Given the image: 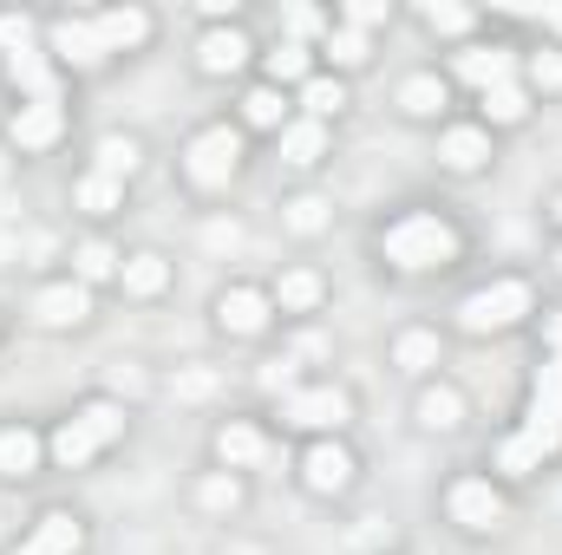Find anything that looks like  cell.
Returning a JSON list of instances; mask_svg holds the SVG:
<instances>
[{
  "label": "cell",
  "mask_w": 562,
  "mask_h": 555,
  "mask_svg": "<svg viewBox=\"0 0 562 555\" xmlns=\"http://www.w3.org/2000/svg\"><path fill=\"white\" fill-rule=\"evenodd\" d=\"M451 256H458V229H451L445 216L413 209V216H400V223L386 229V262L406 269V275H419V269H445Z\"/></svg>",
  "instance_id": "obj_1"
},
{
  "label": "cell",
  "mask_w": 562,
  "mask_h": 555,
  "mask_svg": "<svg viewBox=\"0 0 562 555\" xmlns=\"http://www.w3.org/2000/svg\"><path fill=\"white\" fill-rule=\"evenodd\" d=\"M119 431H125V412H119L112 399H92L79 418H66V424L53 431V457H59L66 471H79V464H92Z\"/></svg>",
  "instance_id": "obj_2"
},
{
  "label": "cell",
  "mask_w": 562,
  "mask_h": 555,
  "mask_svg": "<svg viewBox=\"0 0 562 555\" xmlns=\"http://www.w3.org/2000/svg\"><path fill=\"white\" fill-rule=\"evenodd\" d=\"M236 163H243V138H236L229 125L196 132L190 150H183V170H190V183H196V190H223V183L236 177Z\"/></svg>",
  "instance_id": "obj_3"
},
{
  "label": "cell",
  "mask_w": 562,
  "mask_h": 555,
  "mask_svg": "<svg viewBox=\"0 0 562 555\" xmlns=\"http://www.w3.org/2000/svg\"><path fill=\"white\" fill-rule=\"evenodd\" d=\"M524 314H530V287H524V281H491V287L464 294V307H458L464 333H497V327H510V320H524Z\"/></svg>",
  "instance_id": "obj_4"
},
{
  "label": "cell",
  "mask_w": 562,
  "mask_h": 555,
  "mask_svg": "<svg viewBox=\"0 0 562 555\" xmlns=\"http://www.w3.org/2000/svg\"><path fill=\"white\" fill-rule=\"evenodd\" d=\"M347 393L340 386H294L281 399V424H301V431H340L347 424Z\"/></svg>",
  "instance_id": "obj_5"
},
{
  "label": "cell",
  "mask_w": 562,
  "mask_h": 555,
  "mask_svg": "<svg viewBox=\"0 0 562 555\" xmlns=\"http://www.w3.org/2000/svg\"><path fill=\"white\" fill-rule=\"evenodd\" d=\"M445 510H451V523H464V530H497V523H504V497H497L484 477H458L451 497H445Z\"/></svg>",
  "instance_id": "obj_6"
},
{
  "label": "cell",
  "mask_w": 562,
  "mask_h": 555,
  "mask_svg": "<svg viewBox=\"0 0 562 555\" xmlns=\"http://www.w3.org/2000/svg\"><path fill=\"white\" fill-rule=\"evenodd\" d=\"M33 314H40L46 327H79V320L92 314V294H86V281H53V287H40Z\"/></svg>",
  "instance_id": "obj_7"
},
{
  "label": "cell",
  "mask_w": 562,
  "mask_h": 555,
  "mask_svg": "<svg viewBox=\"0 0 562 555\" xmlns=\"http://www.w3.org/2000/svg\"><path fill=\"white\" fill-rule=\"evenodd\" d=\"M216 320H223V333H262L269 327V294L262 287H229L223 301H216Z\"/></svg>",
  "instance_id": "obj_8"
},
{
  "label": "cell",
  "mask_w": 562,
  "mask_h": 555,
  "mask_svg": "<svg viewBox=\"0 0 562 555\" xmlns=\"http://www.w3.org/2000/svg\"><path fill=\"white\" fill-rule=\"evenodd\" d=\"M53 53H59L66 66H79V72H92V66L105 59V39H99L92 20H59V26H53Z\"/></svg>",
  "instance_id": "obj_9"
},
{
  "label": "cell",
  "mask_w": 562,
  "mask_h": 555,
  "mask_svg": "<svg viewBox=\"0 0 562 555\" xmlns=\"http://www.w3.org/2000/svg\"><path fill=\"white\" fill-rule=\"evenodd\" d=\"M59 132H66L59 99H40V105H20V112H13V144H20V150H46Z\"/></svg>",
  "instance_id": "obj_10"
},
{
  "label": "cell",
  "mask_w": 562,
  "mask_h": 555,
  "mask_svg": "<svg viewBox=\"0 0 562 555\" xmlns=\"http://www.w3.org/2000/svg\"><path fill=\"white\" fill-rule=\"evenodd\" d=\"M510 66H517V53H510V46H464V53H458V79H471L477 92L504 86V79H510Z\"/></svg>",
  "instance_id": "obj_11"
},
{
  "label": "cell",
  "mask_w": 562,
  "mask_h": 555,
  "mask_svg": "<svg viewBox=\"0 0 562 555\" xmlns=\"http://www.w3.org/2000/svg\"><path fill=\"white\" fill-rule=\"evenodd\" d=\"M301 477H307V490H314V497H334V490H347L353 457H347L340 444H314V451H307V464H301Z\"/></svg>",
  "instance_id": "obj_12"
},
{
  "label": "cell",
  "mask_w": 562,
  "mask_h": 555,
  "mask_svg": "<svg viewBox=\"0 0 562 555\" xmlns=\"http://www.w3.org/2000/svg\"><path fill=\"white\" fill-rule=\"evenodd\" d=\"M79 543H86V530H79L66 510H53V517H40V530H33L13 555H72Z\"/></svg>",
  "instance_id": "obj_13"
},
{
  "label": "cell",
  "mask_w": 562,
  "mask_h": 555,
  "mask_svg": "<svg viewBox=\"0 0 562 555\" xmlns=\"http://www.w3.org/2000/svg\"><path fill=\"white\" fill-rule=\"evenodd\" d=\"M92 26H99L105 53H125V46H144V39H150V13H144V7H112V13H99Z\"/></svg>",
  "instance_id": "obj_14"
},
{
  "label": "cell",
  "mask_w": 562,
  "mask_h": 555,
  "mask_svg": "<svg viewBox=\"0 0 562 555\" xmlns=\"http://www.w3.org/2000/svg\"><path fill=\"white\" fill-rule=\"evenodd\" d=\"M438 157H445L451 170H477V163H491V138H484L477 125H451V132L438 138Z\"/></svg>",
  "instance_id": "obj_15"
},
{
  "label": "cell",
  "mask_w": 562,
  "mask_h": 555,
  "mask_svg": "<svg viewBox=\"0 0 562 555\" xmlns=\"http://www.w3.org/2000/svg\"><path fill=\"white\" fill-rule=\"evenodd\" d=\"M196 59H203V72H236V66L249 59V39H243L236 26H216V33H203Z\"/></svg>",
  "instance_id": "obj_16"
},
{
  "label": "cell",
  "mask_w": 562,
  "mask_h": 555,
  "mask_svg": "<svg viewBox=\"0 0 562 555\" xmlns=\"http://www.w3.org/2000/svg\"><path fill=\"white\" fill-rule=\"evenodd\" d=\"M216 457H223L229 471L262 464V431H256V424H223V431H216Z\"/></svg>",
  "instance_id": "obj_17"
},
{
  "label": "cell",
  "mask_w": 562,
  "mask_h": 555,
  "mask_svg": "<svg viewBox=\"0 0 562 555\" xmlns=\"http://www.w3.org/2000/svg\"><path fill=\"white\" fill-rule=\"evenodd\" d=\"M419 424H431V431H458V424H464V399H458L451 386H425L419 393Z\"/></svg>",
  "instance_id": "obj_18"
},
{
  "label": "cell",
  "mask_w": 562,
  "mask_h": 555,
  "mask_svg": "<svg viewBox=\"0 0 562 555\" xmlns=\"http://www.w3.org/2000/svg\"><path fill=\"white\" fill-rule=\"evenodd\" d=\"M7 72H13V86H20V92H33V105H40V99H53V66H46V53H33V46H26V53H13V59H7Z\"/></svg>",
  "instance_id": "obj_19"
},
{
  "label": "cell",
  "mask_w": 562,
  "mask_h": 555,
  "mask_svg": "<svg viewBox=\"0 0 562 555\" xmlns=\"http://www.w3.org/2000/svg\"><path fill=\"white\" fill-rule=\"evenodd\" d=\"M33 464H40V438H33L26 424L0 431V477H26Z\"/></svg>",
  "instance_id": "obj_20"
},
{
  "label": "cell",
  "mask_w": 562,
  "mask_h": 555,
  "mask_svg": "<svg viewBox=\"0 0 562 555\" xmlns=\"http://www.w3.org/2000/svg\"><path fill=\"white\" fill-rule=\"evenodd\" d=\"M321 150H327L321 118H294V125H281V157H288V163H314Z\"/></svg>",
  "instance_id": "obj_21"
},
{
  "label": "cell",
  "mask_w": 562,
  "mask_h": 555,
  "mask_svg": "<svg viewBox=\"0 0 562 555\" xmlns=\"http://www.w3.org/2000/svg\"><path fill=\"white\" fill-rule=\"evenodd\" d=\"M400 105H406L413 118H438V112H445V79H431V72H413V79L400 86Z\"/></svg>",
  "instance_id": "obj_22"
},
{
  "label": "cell",
  "mask_w": 562,
  "mask_h": 555,
  "mask_svg": "<svg viewBox=\"0 0 562 555\" xmlns=\"http://www.w3.org/2000/svg\"><path fill=\"white\" fill-rule=\"evenodd\" d=\"M524 112H530V92H524V86H510V79H504V86H491V92H484V118H491V125H517Z\"/></svg>",
  "instance_id": "obj_23"
},
{
  "label": "cell",
  "mask_w": 562,
  "mask_h": 555,
  "mask_svg": "<svg viewBox=\"0 0 562 555\" xmlns=\"http://www.w3.org/2000/svg\"><path fill=\"white\" fill-rule=\"evenodd\" d=\"M119 275H125V294H164V281H170V262H164V256H132Z\"/></svg>",
  "instance_id": "obj_24"
},
{
  "label": "cell",
  "mask_w": 562,
  "mask_h": 555,
  "mask_svg": "<svg viewBox=\"0 0 562 555\" xmlns=\"http://www.w3.org/2000/svg\"><path fill=\"white\" fill-rule=\"evenodd\" d=\"M393 360H400L406 373H431V366H438V333H419V327H413V333H400Z\"/></svg>",
  "instance_id": "obj_25"
},
{
  "label": "cell",
  "mask_w": 562,
  "mask_h": 555,
  "mask_svg": "<svg viewBox=\"0 0 562 555\" xmlns=\"http://www.w3.org/2000/svg\"><path fill=\"white\" fill-rule=\"evenodd\" d=\"M138 157H144L138 138H99V170H105V177H119V183L138 170Z\"/></svg>",
  "instance_id": "obj_26"
},
{
  "label": "cell",
  "mask_w": 562,
  "mask_h": 555,
  "mask_svg": "<svg viewBox=\"0 0 562 555\" xmlns=\"http://www.w3.org/2000/svg\"><path fill=\"white\" fill-rule=\"evenodd\" d=\"M276 301H281V307H294V314H301V307H314V301H321V275H314V269H288L281 287H276Z\"/></svg>",
  "instance_id": "obj_27"
},
{
  "label": "cell",
  "mask_w": 562,
  "mask_h": 555,
  "mask_svg": "<svg viewBox=\"0 0 562 555\" xmlns=\"http://www.w3.org/2000/svg\"><path fill=\"white\" fill-rule=\"evenodd\" d=\"M72 269H79V281L92 287V281H112V275H119V256H112L105 242H79V256H72Z\"/></svg>",
  "instance_id": "obj_28"
},
{
  "label": "cell",
  "mask_w": 562,
  "mask_h": 555,
  "mask_svg": "<svg viewBox=\"0 0 562 555\" xmlns=\"http://www.w3.org/2000/svg\"><path fill=\"white\" fill-rule=\"evenodd\" d=\"M301 105H307V118H327V112H340V105H347V92H340V79H314V72H307Z\"/></svg>",
  "instance_id": "obj_29"
},
{
  "label": "cell",
  "mask_w": 562,
  "mask_h": 555,
  "mask_svg": "<svg viewBox=\"0 0 562 555\" xmlns=\"http://www.w3.org/2000/svg\"><path fill=\"white\" fill-rule=\"evenodd\" d=\"M119 203H125V183H119V177L92 170V177L79 183V209H119Z\"/></svg>",
  "instance_id": "obj_30"
},
{
  "label": "cell",
  "mask_w": 562,
  "mask_h": 555,
  "mask_svg": "<svg viewBox=\"0 0 562 555\" xmlns=\"http://www.w3.org/2000/svg\"><path fill=\"white\" fill-rule=\"evenodd\" d=\"M196 503H203V510H236V503H243V484H236L229 471H216V477L196 484Z\"/></svg>",
  "instance_id": "obj_31"
},
{
  "label": "cell",
  "mask_w": 562,
  "mask_h": 555,
  "mask_svg": "<svg viewBox=\"0 0 562 555\" xmlns=\"http://www.w3.org/2000/svg\"><path fill=\"white\" fill-rule=\"evenodd\" d=\"M288 229H294V236H321V229H327V203H321V196H294V203H288Z\"/></svg>",
  "instance_id": "obj_32"
},
{
  "label": "cell",
  "mask_w": 562,
  "mask_h": 555,
  "mask_svg": "<svg viewBox=\"0 0 562 555\" xmlns=\"http://www.w3.org/2000/svg\"><path fill=\"white\" fill-rule=\"evenodd\" d=\"M269 79H276V86H288V79L307 86V46H294V39L276 46V53H269Z\"/></svg>",
  "instance_id": "obj_33"
},
{
  "label": "cell",
  "mask_w": 562,
  "mask_h": 555,
  "mask_svg": "<svg viewBox=\"0 0 562 555\" xmlns=\"http://www.w3.org/2000/svg\"><path fill=\"white\" fill-rule=\"evenodd\" d=\"M243 112H249V125H262V132H281V92H276V86H256V92L243 99Z\"/></svg>",
  "instance_id": "obj_34"
},
{
  "label": "cell",
  "mask_w": 562,
  "mask_h": 555,
  "mask_svg": "<svg viewBox=\"0 0 562 555\" xmlns=\"http://www.w3.org/2000/svg\"><path fill=\"white\" fill-rule=\"evenodd\" d=\"M327 59L334 66H367V33H353V26L327 33Z\"/></svg>",
  "instance_id": "obj_35"
},
{
  "label": "cell",
  "mask_w": 562,
  "mask_h": 555,
  "mask_svg": "<svg viewBox=\"0 0 562 555\" xmlns=\"http://www.w3.org/2000/svg\"><path fill=\"white\" fill-rule=\"evenodd\" d=\"M0 46H7V59L26 53V46H33V20H26V13H0Z\"/></svg>",
  "instance_id": "obj_36"
},
{
  "label": "cell",
  "mask_w": 562,
  "mask_h": 555,
  "mask_svg": "<svg viewBox=\"0 0 562 555\" xmlns=\"http://www.w3.org/2000/svg\"><path fill=\"white\" fill-rule=\"evenodd\" d=\"M530 86L537 92H562V53H530Z\"/></svg>",
  "instance_id": "obj_37"
},
{
  "label": "cell",
  "mask_w": 562,
  "mask_h": 555,
  "mask_svg": "<svg viewBox=\"0 0 562 555\" xmlns=\"http://www.w3.org/2000/svg\"><path fill=\"white\" fill-rule=\"evenodd\" d=\"M425 26L431 33H464L471 26V7H425Z\"/></svg>",
  "instance_id": "obj_38"
},
{
  "label": "cell",
  "mask_w": 562,
  "mask_h": 555,
  "mask_svg": "<svg viewBox=\"0 0 562 555\" xmlns=\"http://www.w3.org/2000/svg\"><path fill=\"white\" fill-rule=\"evenodd\" d=\"M530 399H550V406H562V360L537 366V386H530Z\"/></svg>",
  "instance_id": "obj_39"
},
{
  "label": "cell",
  "mask_w": 562,
  "mask_h": 555,
  "mask_svg": "<svg viewBox=\"0 0 562 555\" xmlns=\"http://www.w3.org/2000/svg\"><path fill=\"white\" fill-rule=\"evenodd\" d=\"M262 386L288 399V393H294V360H276V366H262Z\"/></svg>",
  "instance_id": "obj_40"
},
{
  "label": "cell",
  "mask_w": 562,
  "mask_h": 555,
  "mask_svg": "<svg viewBox=\"0 0 562 555\" xmlns=\"http://www.w3.org/2000/svg\"><path fill=\"white\" fill-rule=\"evenodd\" d=\"M347 20H353V33H367V26H380V20H386V7H380V0H353V7H347Z\"/></svg>",
  "instance_id": "obj_41"
},
{
  "label": "cell",
  "mask_w": 562,
  "mask_h": 555,
  "mask_svg": "<svg viewBox=\"0 0 562 555\" xmlns=\"http://www.w3.org/2000/svg\"><path fill=\"white\" fill-rule=\"evenodd\" d=\"M281 20H288V33H301V39H307V33H321V13H314V7H288Z\"/></svg>",
  "instance_id": "obj_42"
},
{
  "label": "cell",
  "mask_w": 562,
  "mask_h": 555,
  "mask_svg": "<svg viewBox=\"0 0 562 555\" xmlns=\"http://www.w3.org/2000/svg\"><path fill=\"white\" fill-rule=\"evenodd\" d=\"M203 242H210V249H243V229H236V223H210Z\"/></svg>",
  "instance_id": "obj_43"
},
{
  "label": "cell",
  "mask_w": 562,
  "mask_h": 555,
  "mask_svg": "<svg viewBox=\"0 0 562 555\" xmlns=\"http://www.w3.org/2000/svg\"><path fill=\"white\" fill-rule=\"evenodd\" d=\"M177 393H183V399H203V393H210V373H183Z\"/></svg>",
  "instance_id": "obj_44"
},
{
  "label": "cell",
  "mask_w": 562,
  "mask_h": 555,
  "mask_svg": "<svg viewBox=\"0 0 562 555\" xmlns=\"http://www.w3.org/2000/svg\"><path fill=\"white\" fill-rule=\"evenodd\" d=\"M7 262H20V236H7V229H0V269H7Z\"/></svg>",
  "instance_id": "obj_45"
},
{
  "label": "cell",
  "mask_w": 562,
  "mask_h": 555,
  "mask_svg": "<svg viewBox=\"0 0 562 555\" xmlns=\"http://www.w3.org/2000/svg\"><path fill=\"white\" fill-rule=\"evenodd\" d=\"M543 333H550V347H557V360H562V314H550V327H543Z\"/></svg>",
  "instance_id": "obj_46"
},
{
  "label": "cell",
  "mask_w": 562,
  "mask_h": 555,
  "mask_svg": "<svg viewBox=\"0 0 562 555\" xmlns=\"http://www.w3.org/2000/svg\"><path fill=\"white\" fill-rule=\"evenodd\" d=\"M543 20H550V26L562 33V7H543Z\"/></svg>",
  "instance_id": "obj_47"
},
{
  "label": "cell",
  "mask_w": 562,
  "mask_h": 555,
  "mask_svg": "<svg viewBox=\"0 0 562 555\" xmlns=\"http://www.w3.org/2000/svg\"><path fill=\"white\" fill-rule=\"evenodd\" d=\"M557 216H562V196H557Z\"/></svg>",
  "instance_id": "obj_48"
},
{
  "label": "cell",
  "mask_w": 562,
  "mask_h": 555,
  "mask_svg": "<svg viewBox=\"0 0 562 555\" xmlns=\"http://www.w3.org/2000/svg\"><path fill=\"white\" fill-rule=\"evenodd\" d=\"M557 269H562V256H557Z\"/></svg>",
  "instance_id": "obj_49"
}]
</instances>
